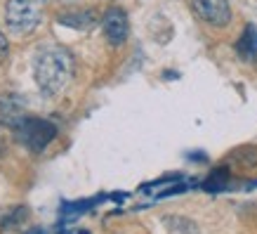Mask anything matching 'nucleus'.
Returning a JSON list of instances; mask_svg holds the SVG:
<instances>
[{
	"label": "nucleus",
	"mask_w": 257,
	"mask_h": 234,
	"mask_svg": "<svg viewBox=\"0 0 257 234\" xmlns=\"http://www.w3.org/2000/svg\"><path fill=\"white\" fill-rule=\"evenodd\" d=\"M33 76H36V86L45 95H59L73 76V57L64 47H43L36 55Z\"/></svg>",
	"instance_id": "1"
},
{
	"label": "nucleus",
	"mask_w": 257,
	"mask_h": 234,
	"mask_svg": "<svg viewBox=\"0 0 257 234\" xmlns=\"http://www.w3.org/2000/svg\"><path fill=\"white\" fill-rule=\"evenodd\" d=\"M47 0H8L5 8V24L17 36L31 33L43 19Z\"/></svg>",
	"instance_id": "2"
},
{
	"label": "nucleus",
	"mask_w": 257,
	"mask_h": 234,
	"mask_svg": "<svg viewBox=\"0 0 257 234\" xmlns=\"http://www.w3.org/2000/svg\"><path fill=\"white\" fill-rule=\"evenodd\" d=\"M19 142L26 144L31 151H43V149L55 140L57 128L55 123H50L47 118H38V116H26L24 123L17 128Z\"/></svg>",
	"instance_id": "3"
},
{
	"label": "nucleus",
	"mask_w": 257,
	"mask_h": 234,
	"mask_svg": "<svg viewBox=\"0 0 257 234\" xmlns=\"http://www.w3.org/2000/svg\"><path fill=\"white\" fill-rule=\"evenodd\" d=\"M191 8L205 24L210 26H226L231 22V8H229V0H191Z\"/></svg>",
	"instance_id": "4"
},
{
	"label": "nucleus",
	"mask_w": 257,
	"mask_h": 234,
	"mask_svg": "<svg viewBox=\"0 0 257 234\" xmlns=\"http://www.w3.org/2000/svg\"><path fill=\"white\" fill-rule=\"evenodd\" d=\"M101 29L104 36L111 45H123L130 33V24H127V15L120 8H111L106 15L101 17Z\"/></svg>",
	"instance_id": "5"
},
{
	"label": "nucleus",
	"mask_w": 257,
	"mask_h": 234,
	"mask_svg": "<svg viewBox=\"0 0 257 234\" xmlns=\"http://www.w3.org/2000/svg\"><path fill=\"white\" fill-rule=\"evenodd\" d=\"M24 118L26 116H24V107H22V102H19V97L3 95L0 97V123L17 130L24 123Z\"/></svg>",
	"instance_id": "6"
},
{
	"label": "nucleus",
	"mask_w": 257,
	"mask_h": 234,
	"mask_svg": "<svg viewBox=\"0 0 257 234\" xmlns=\"http://www.w3.org/2000/svg\"><path fill=\"white\" fill-rule=\"evenodd\" d=\"M57 22L64 24V26H69V29H80V31H85V29H92L94 24H97V15L90 12V10H80V12H66V15H59L57 17Z\"/></svg>",
	"instance_id": "7"
},
{
	"label": "nucleus",
	"mask_w": 257,
	"mask_h": 234,
	"mask_svg": "<svg viewBox=\"0 0 257 234\" xmlns=\"http://www.w3.org/2000/svg\"><path fill=\"white\" fill-rule=\"evenodd\" d=\"M236 52H238L245 62H255L257 59V31L252 29V26H248V29L243 31V36L238 38V43H236Z\"/></svg>",
	"instance_id": "8"
},
{
	"label": "nucleus",
	"mask_w": 257,
	"mask_h": 234,
	"mask_svg": "<svg viewBox=\"0 0 257 234\" xmlns=\"http://www.w3.org/2000/svg\"><path fill=\"white\" fill-rule=\"evenodd\" d=\"M8 50H10V45H8V38H5V36L0 33V62H3V59L8 57Z\"/></svg>",
	"instance_id": "9"
},
{
	"label": "nucleus",
	"mask_w": 257,
	"mask_h": 234,
	"mask_svg": "<svg viewBox=\"0 0 257 234\" xmlns=\"http://www.w3.org/2000/svg\"><path fill=\"white\" fill-rule=\"evenodd\" d=\"M0 151H3V137H0Z\"/></svg>",
	"instance_id": "10"
}]
</instances>
